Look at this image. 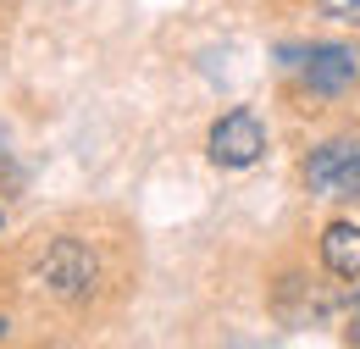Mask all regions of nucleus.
Here are the masks:
<instances>
[{"mask_svg":"<svg viewBox=\"0 0 360 349\" xmlns=\"http://www.w3.org/2000/svg\"><path fill=\"white\" fill-rule=\"evenodd\" d=\"M34 288L61 310H89L105 288V255L89 233H50L34 250Z\"/></svg>","mask_w":360,"mask_h":349,"instance_id":"1","label":"nucleus"},{"mask_svg":"<svg viewBox=\"0 0 360 349\" xmlns=\"http://www.w3.org/2000/svg\"><path fill=\"white\" fill-rule=\"evenodd\" d=\"M300 177L316 200H333V205H355L360 200V139L355 133H333L305 150Z\"/></svg>","mask_w":360,"mask_h":349,"instance_id":"2","label":"nucleus"},{"mask_svg":"<svg viewBox=\"0 0 360 349\" xmlns=\"http://www.w3.org/2000/svg\"><path fill=\"white\" fill-rule=\"evenodd\" d=\"M316 17L338 23V28H360V0H311Z\"/></svg>","mask_w":360,"mask_h":349,"instance_id":"6","label":"nucleus"},{"mask_svg":"<svg viewBox=\"0 0 360 349\" xmlns=\"http://www.w3.org/2000/svg\"><path fill=\"white\" fill-rule=\"evenodd\" d=\"M6 338H11V316L0 310V344H6Z\"/></svg>","mask_w":360,"mask_h":349,"instance_id":"9","label":"nucleus"},{"mask_svg":"<svg viewBox=\"0 0 360 349\" xmlns=\"http://www.w3.org/2000/svg\"><path fill=\"white\" fill-rule=\"evenodd\" d=\"M0 239H6V205H0Z\"/></svg>","mask_w":360,"mask_h":349,"instance_id":"10","label":"nucleus"},{"mask_svg":"<svg viewBox=\"0 0 360 349\" xmlns=\"http://www.w3.org/2000/svg\"><path fill=\"white\" fill-rule=\"evenodd\" d=\"M0 167H11V133H6V122H0Z\"/></svg>","mask_w":360,"mask_h":349,"instance_id":"8","label":"nucleus"},{"mask_svg":"<svg viewBox=\"0 0 360 349\" xmlns=\"http://www.w3.org/2000/svg\"><path fill=\"white\" fill-rule=\"evenodd\" d=\"M277 61L288 72H300V89L316 100H338L360 84V56L349 44H283Z\"/></svg>","mask_w":360,"mask_h":349,"instance_id":"3","label":"nucleus"},{"mask_svg":"<svg viewBox=\"0 0 360 349\" xmlns=\"http://www.w3.org/2000/svg\"><path fill=\"white\" fill-rule=\"evenodd\" d=\"M321 272L338 283H360V217H333L316 239Z\"/></svg>","mask_w":360,"mask_h":349,"instance_id":"5","label":"nucleus"},{"mask_svg":"<svg viewBox=\"0 0 360 349\" xmlns=\"http://www.w3.org/2000/svg\"><path fill=\"white\" fill-rule=\"evenodd\" d=\"M266 150H271V133H266V122H261L255 106H227L222 117L211 122V133H205V156H211V167H222V172L261 167Z\"/></svg>","mask_w":360,"mask_h":349,"instance_id":"4","label":"nucleus"},{"mask_svg":"<svg viewBox=\"0 0 360 349\" xmlns=\"http://www.w3.org/2000/svg\"><path fill=\"white\" fill-rule=\"evenodd\" d=\"M349 305H355V310H349V333H344V338H349V344H360V294L349 300Z\"/></svg>","mask_w":360,"mask_h":349,"instance_id":"7","label":"nucleus"}]
</instances>
